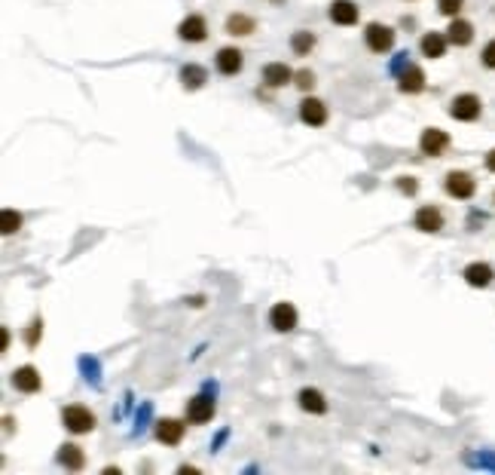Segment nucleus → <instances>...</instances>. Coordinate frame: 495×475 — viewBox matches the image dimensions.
I'll return each instance as SVG.
<instances>
[{
  "instance_id": "nucleus-1",
  "label": "nucleus",
  "mask_w": 495,
  "mask_h": 475,
  "mask_svg": "<svg viewBox=\"0 0 495 475\" xmlns=\"http://www.w3.org/2000/svg\"><path fill=\"white\" fill-rule=\"evenodd\" d=\"M61 423H65V429H71L74 435H83L95 429V414L89 408H83V405H67L61 411Z\"/></svg>"
},
{
  "instance_id": "nucleus-2",
  "label": "nucleus",
  "mask_w": 495,
  "mask_h": 475,
  "mask_svg": "<svg viewBox=\"0 0 495 475\" xmlns=\"http://www.w3.org/2000/svg\"><path fill=\"white\" fill-rule=\"evenodd\" d=\"M480 98L477 95H471V92H465V95H455L453 98V104H450V114L455 120H462V123H471V120H477L480 117Z\"/></svg>"
},
{
  "instance_id": "nucleus-3",
  "label": "nucleus",
  "mask_w": 495,
  "mask_h": 475,
  "mask_svg": "<svg viewBox=\"0 0 495 475\" xmlns=\"http://www.w3.org/2000/svg\"><path fill=\"white\" fill-rule=\"evenodd\" d=\"M10 380H13V387L19 389V393H40V387H43V377H40V371H37L34 365L15 368Z\"/></svg>"
},
{
  "instance_id": "nucleus-4",
  "label": "nucleus",
  "mask_w": 495,
  "mask_h": 475,
  "mask_svg": "<svg viewBox=\"0 0 495 475\" xmlns=\"http://www.w3.org/2000/svg\"><path fill=\"white\" fill-rule=\"evenodd\" d=\"M364 37H367V46L373 52H389L394 46V31L389 25H379V22H370Z\"/></svg>"
},
{
  "instance_id": "nucleus-5",
  "label": "nucleus",
  "mask_w": 495,
  "mask_h": 475,
  "mask_svg": "<svg viewBox=\"0 0 495 475\" xmlns=\"http://www.w3.org/2000/svg\"><path fill=\"white\" fill-rule=\"evenodd\" d=\"M269 325H273L275 332H293V328H297V306L288 301L275 304L273 310H269Z\"/></svg>"
},
{
  "instance_id": "nucleus-6",
  "label": "nucleus",
  "mask_w": 495,
  "mask_h": 475,
  "mask_svg": "<svg viewBox=\"0 0 495 475\" xmlns=\"http://www.w3.org/2000/svg\"><path fill=\"white\" fill-rule=\"evenodd\" d=\"M214 417V398L211 396H193L187 402V420L190 423H208Z\"/></svg>"
},
{
  "instance_id": "nucleus-7",
  "label": "nucleus",
  "mask_w": 495,
  "mask_h": 475,
  "mask_svg": "<svg viewBox=\"0 0 495 475\" xmlns=\"http://www.w3.org/2000/svg\"><path fill=\"white\" fill-rule=\"evenodd\" d=\"M474 190H477V184H474V178H471L468 172H450L446 175V194L450 196L468 199V196H474Z\"/></svg>"
},
{
  "instance_id": "nucleus-8",
  "label": "nucleus",
  "mask_w": 495,
  "mask_h": 475,
  "mask_svg": "<svg viewBox=\"0 0 495 475\" xmlns=\"http://www.w3.org/2000/svg\"><path fill=\"white\" fill-rule=\"evenodd\" d=\"M419 148H422V153H428V157H440V153L450 148V135H446L444 129H425L419 138Z\"/></svg>"
},
{
  "instance_id": "nucleus-9",
  "label": "nucleus",
  "mask_w": 495,
  "mask_h": 475,
  "mask_svg": "<svg viewBox=\"0 0 495 475\" xmlns=\"http://www.w3.org/2000/svg\"><path fill=\"white\" fill-rule=\"evenodd\" d=\"M413 224H416V230H422V233H437V230H444V215H440V209H435V205H422V209L416 212Z\"/></svg>"
},
{
  "instance_id": "nucleus-10",
  "label": "nucleus",
  "mask_w": 495,
  "mask_h": 475,
  "mask_svg": "<svg viewBox=\"0 0 495 475\" xmlns=\"http://www.w3.org/2000/svg\"><path fill=\"white\" fill-rule=\"evenodd\" d=\"M358 15H361V10L352 0H334V3H330V22H334V25H355Z\"/></svg>"
},
{
  "instance_id": "nucleus-11",
  "label": "nucleus",
  "mask_w": 495,
  "mask_h": 475,
  "mask_svg": "<svg viewBox=\"0 0 495 475\" xmlns=\"http://www.w3.org/2000/svg\"><path fill=\"white\" fill-rule=\"evenodd\" d=\"M177 34H181L184 40H190V43H202L205 34H208V25H205L202 15H187V19L177 25Z\"/></svg>"
},
{
  "instance_id": "nucleus-12",
  "label": "nucleus",
  "mask_w": 495,
  "mask_h": 475,
  "mask_svg": "<svg viewBox=\"0 0 495 475\" xmlns=\"http://www.w3.org/2000/svg\"><path fill=\"white\" fill-rule=\"evenodd\" d=\"M300 120L309 123V126H324L327 123V107L318 98H303V104H300Z\"/></svg>"
},
{
  "instance_id": "nucleus-13",
  "label": "nucleus",
  "mask_w": 495,
  "mask_h": 475,
  "mask_svg": "<svg viewBox=\"0 0 495 475\" xmlns=\"http://www.w3.org/2000/svg\"><path fill=\"white\" fill-rule=\"evenodd\" d=\"M242 52L236 49V46H223V49H218V71L227 74V77H236L238 71H242Z\"/></svg>"
},
{
  "instance_id": "nucleus-14",
  "label": "nucleus",
  "mask_w": 495,
  "mask_h": 475,
  "mask_svg": "<svg viewBox=\"0 0 495 475\" xmlns=\"http://www.w3.org/2000/svg\"><path fill=\"white\" fill-rule=\"evenodd\" d=\"M184 426L181 420H175V417H162L159 423H156V439L162 442V444H177L184 439Z\"/></svg>"
},
{
  "instance_id": "nucleus-15",
  "label": "nucleus",
  "mask_w": 495,
  "mask_h": 475,
  "mask_svg": "<svg viewBox=\"0 0 495 475\" xmlns=\"http://www.w3.org/2000/svg\"><path fill=\"white\" fill-rule=\"evenodd\" d=\"M263 80H266V86L278 89V86H284V83L293 80V71L284 65V61H273V65L263 68Z\"/></svg>"
},
{
  "instance_id": "nucleus-16",
  "label": "nucleus",
  "mask_w": 495,
  "mask_h": 475,
  "mask_svg": "<svg viewBox=\"0 0 495 475\" xmlns=\"http://www.w3.org/2000/svg\"><path fill=\"white\" fill-rule=\"evenodd\" d=\"M58 463L65 466V469L80 472L83 466H86V454H83L76 444H61V448H58Z\"/></svg>"
},
{
  "instance_id": "nucleus-17",
  "label": "nucleus",
  "mask_w": 495,
  "mask_h": 475,
  "mask_svg": "<svg viewBox=\"0 0 495 475\" xmlns=\"http://www.w3.org/2000/svg\"><path fill=\"white\" fill-rule=\"evenodd\" d=\"M181 83H184V89H202L208 83V71L202 65H184L181 68Z\"/></svg>"
},
{
  "instance_id": "nucleus-18",
  "label": "nucleus",
  "mask_w": 495,
  "mask_h": 475,
  "mask_svg": "<svg viewBox=\"0 0 495 475\" xmlns=\"http://www.w3.org/2000/svg\"><path fill=\"white\" fill-rule=\"evenodd\" d=\"M465 282L474 288H486L492 282V267L489 264H468L465 267Z\"/></svg>"
},
{
  "instance_id": "nucleus-19",
  "label": "nucleus",
  "mask_w": 495,
  "mask_h": 475,
  "mask_svg": "<svg viewBox=\"0 0 495 475\" xmlns=\"http://www.w3.org/2000/svg\"><path fill=\"white\" fill-rule=\"evenodd\" d=\"M446 37H450V43H455V46H468L474 40V28H471V22H465V19H453Z\"/></svg>"
},
{
  "instance_id": "nucleus-20",
  "label": "nucleus",
  "mask_w": 495,
  "mask_h": 475,
  "mask_svg": "<svg viewBox=\"0 0 495 475\" xmlns=\"http://www.w3.org/2000/svg\"><path fill=\"white\" fill-rule=\"evenodd\" d=\"M398 80H400V92H409V95L425 89V74H422V68H416V65H409Z\"/></svg>"
},
{
  "instance_id": "nucleus-21",
  "label": "nucleus",
  "mask_w": 495,
  "mask_h": 475,
  "mask_svg": "<svg viewBox=\"0 0 495 475\" xmlns=\"http://www.w3.org/2000/svg\"><path fill=\"white\" fill-rule=\"evenodd\" d=\"M300 408L309 411V414H324L327 411V402L318 389H300Z\"/></svg>"
},
{
  "instance_id": "nucleus-22",
  "label": "nucleus",
  "mask_w": 495,
  "mask_h": 475,
  "mask_svg": "<svg viewBox=\"0 0 495 475\" xmlns=\"http://www.w3.org/2000/svg\"><path fill=\"white\" fill-rule=\"evenodd\" d=\"M446 40L450 37H444V34H437V31H431V34H425L422 37V52L428 59H440L446 52Z\"/></svg>"
},
{
  "instance_id": "nucleus-23",
  "label": "nucleus",
  "mask_w": 495,
  "mask_h": 475,
  "mask_svg": "<svg viewBox=\"0 0 495 475\" xmlns=\"http://www.w3.org/2000/svg\"><path fill=\"white\" fill-rule=\"evenodd\" d=\"M254 19H248V15L242 13H236V15H229L227 19V31L229 34H236V37H248V34H254Z\"/></svg>"
},
{
  "instance_id": "nucleus-24",
  "label": "nucleus",
  "mask_w": 495,
  "mask_h": 475,
  "mask_svg": "<svg viewBox=\"0 0 495 475\" xmlns=\"http://www.w3.org/2000/svg\"><path fill=\"white\" fill-rule=\"evenodd\" d=\"M291 49L297 52V56H309V52L315 49V37H312V31H293V37H291Z\"/></svg>"
},
{
  "instance_id": "nucleus-25",
  "label": "nucleus",
  "mask_w": 495,
  "mask_h": 475,
  "mask_svg": "<svg viewBox=\"0 0 495 475\" xmlns=\"http://www.w3.org/2000/svg\"><path fill=\"white\" fill-rule=\"evenodd\" d=\"M80 371H83V377H86V383H92V387H102V368H98V359L83 356L80 359Z\"/></svg>"
},
{
  "instance_id": "nucleus-26",
  "label": "nucleus",
  "mask_w": 495,
  "mask_h": 475,
  "mask_svg": "<svg viewBox=\"0 0 495 475\" xmlns=\"http://www.w3.org/2000/svg\"><path fill=\"white\" fill-rule=\"evenodd\" d=\"M471 466H480V469H492L495 472V454L492 451H480V454H468Z\"/></svg>"
},
{
  "instance_id": "nucleus-27",
  "label": "nucleus",
  "mask_w": 495,
  "mask_h": 475,
  "mask_svg": "<svg viewBox=\"0 0 495 475\" xmlns=\"http://www.w3.org/2000/svg\"><path fill=\"white\" fill-rule=\"evenodd\" d=\"M0 227H3V233H6V236L15 233V230L22 227V215H19V212H13V209H6V212H3V224H0Z\"/></svg>"
},
{
  "instance_id": "nucleus-28",
  "label": "nucleus",
  "mask_w": 495,
  "mask_h": 475,
  "mask_svg": "<svg viewBox=\"0 0 495 475\" xmlns=\"http://www.w3.org/2000/svg\"><path fill=\"white\" fill-rule=\"evenodd\" d=\"M40 337H43V322L34 319L28 325V332H25V343H28V347H37V341H40Z\"/></svg>"
},
{
  "instance_id": "nucleus-29",
  "label": "nucleus",
  "mask_w": 495,
  "mask_h": 475,
  "mask_svg": "<svg viewBox=\"0 0 495 475\" xmlns=\"http://www.w3.org/2000/svg\"><path fill=\"white\" fill-rule=\"evenodd\" d=\"M293 86H297V89H312L315 86V74L312 71H306V68H303V71H297V74H293Z\"/></svg>"
},
{
  "instance_id": "nucleus-30",
  "label": "nucleus",
  "mask_w": 495,
  "mask_h": 475,
  "mask_svg": "<svg viewBox=\"0 0 495 475\" xmlns=\"http://www.w3.org/2000/svg\"><path fill=\"white\" fill-rule=\"evenodd\" d=\"M150 411H153V408L144 402V405H141V411H138V417H135V435H141L144 429H147V423H150Z\"/></svg>"
},
{
  "instance_id": "nucleus-31",
  "label": "nucleus",
  "mask_w": 495,
  "mask_h": 475,
  "mask_svg": "<svg viewBox=\"0 0 495 475\" xmlns=\"http://www.w3.org/2000/svg\"><path fill=\"white\" fill-rule=\"evenodd\" d=\"M409 65H413V61H409V52H398V56H394V61H391V74L400 77Z\"/></svg>"
},
{
  "instance_id": "nucleus-32",
  "label": "nucleus",
  "mask_w": 495,
  "mask_h": 475,
  "mask_svg": "<svg viewBox=\"0 0 495 475\" xmlns=\"http://www.w3.org/2000/svg\"><path fill=\"white\" fill-rule=\"evenodd\" d=\"M462 3H465V0H437V10L444 15H455L462 10Z\"/></svg>"
},
{
  "instance_id": "nucleus-33",
  "label": "nucleus",
  "mask_w": 495,
  "mask_h": 475,
  "mask_svg": "<svg viewBox=\"0 0 495 475\" xmlns=\"http://www.w3.org/2000/svg\"><path fill=\"white\" fill-rule=\"evenodd\" d=\"M480 59H483L486 68H495V40H489V43L483 46V56Z\"/></svg>"
},
{
  "instance_id": "nucleus-34",
  "label": "nucleus",
  "mask_w": 495,
  "mask_h": 475,
  "mask_svg": "<svg viewBox=\"0 0 495 475\" xmlns=\"http://www.w3.org/2000/svg\"><path fill=\"white\" fill-rule=\"evenodd\" d=\"M398 187L404 190V194H416V190H419V184H416V178H400Z\"/></svg>"
},
{
  "instance_id": "nucleus-35",
  "label": "nucleus",
  "mask_w": 495,
  "mask_h": 475,
  "mask_svg": "<svg viewBox=\"0 0 495 475\" xmlns=\"http://www.w3.org/2000/svg\"><path fill=\"white\" fill-rule=\"evenodd\" d=\"M486 169H489V172H495V148L486 153Z\"/></svg>"
}]
</instances>
